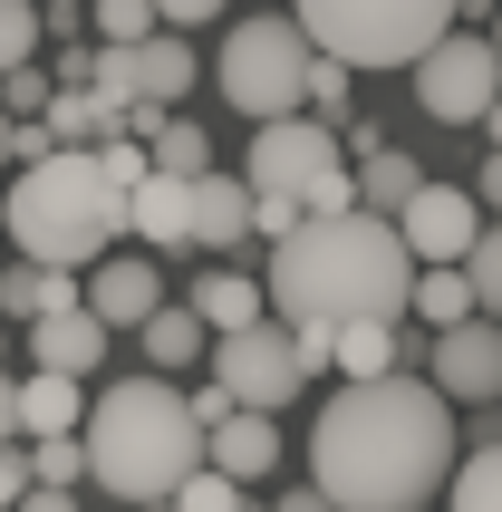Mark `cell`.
<instances>
[{
  "instance_id": "27",
  "label": "cell",
  "mask_w": 502,
  "mask_h": 512,
  "mask_svg": "<svg viewBox=\"0 0 502 512\" xmlns=\"http://www.w3.org/2000/svg\"><path fill=\"white\" fill-rule=\"evenodd\" d=\"M145 155H155V174H184V184H194V174H213V165H203V155H213V136H203L194 116H165Z\"/></svg>"
},
{
  "instance_id": "38",
  "label": "cell",
  "mask_w": 502,
  "mask_h": 512,
  "mask_svg": "<svg viewBox=\"0 0 502 512\" xmlns=\"http://www.w3.org/2000/svg\"><path fill=\"white\" fill-rule=\"evenodd\" d=\"M10 512H78V493H49V484H29V493H20Z\"/></svg>"
},
{
  "instance_id": "14",
  "label": "cell",
  "mask_w": 502,
  "mask_h": 512,
  "mask_svg": "<svg viewBox=\"0 0 502 512\" xmlns=\"http://www.w3.org/2000/svg\"><path fill=\"white\" fill-rule=\"evenodd\" d=\"M203 464H213L223 484H261L280 464V416H242V406H232L223 426L203 435Z\"/></svg>"
},
{
  "instance_id": "29",
  "label": "cell",
  "mask_w": 502,
  "mask_h": 512,
  "mask_svg": "<svg viewBox=\"0 0 502 512\" xmlns=\"http://www.w3.org/2000/svg\"><path fill=\"white\" fill-rule=\"evenodd\" d=\"M348 97H358V68H338V58H309V97H300V116L338 126V116H348Z\"/></svg>"
},
{
  "instance_id": "26",
  "label": "cell",
  "mask_w": 502,
  "mask_h": 512,
  "mask_svg": "<svg viewBox=\"0 0 502 512\" xmlns=\"http://www.w3.org/2000/svg\"><path fill=\"white\" fill-rule=\"evenodd\" d=\"M445 512H502V445H474L445 484Z\"/></svg>"
},
{
  "instance_id": "16",
  "label": "cell",
  "mask_w": 502,
  "mask_h": 512,
  "mask_svg": "<svg viewBox=\"0 0 502 512\" xmlns=\"http://www.w3.org/2000/svg\"><path fill=\"white\" fill-rule=\"evenodd\" d=\"M29 358H39L49 377H78V387H87V377L107 368V329H97L87 310H68V319H39V329H29Z\"/></svg>"
},
{
  "instance_id": "44",
  "label": "cell",
  "mask_w": 502,
  "mask_h": 512,
  "mask_svg": "<svg viewBox=\"0 0 502 512\" xmlns=\"http://www.w3.org/2000/svg\"><path fill=\"white\" fill-rule=\"evenodd\" d=\"M493 58H502V0H493Z\"/></svg>"
},
{
  "instance_id": "36",
  "label": "cell",
  "mask_w": 502,
  "mask_h": 512,
  "mask_svg": "<svg viewBox=\"0 0 502 512\" xmlns=\"http://www.w3.org/2000/svg\"><path fill=\"white\" fill-rule=\"evenodd\" d=\"M213 10H232V0H155V20H165L174 39H184V29H203Z\"/></svg>"
},
{
  "instance_id": "40",
  "label": "cell",
  "mask_w": 502,
  "mask_h": 512,
  "mask_svg": "<svg viewBox=\"0 0 502 512\" xmlns=\"http://www.w3.org/2000/svg\"><path fill=\"white\" fill-rule=\"evenodd\" d=\"M0 445H20V387L0 377Z\"/></svg>"
},
{
  "instance_id": "34",
  "label": "cell",
  "mask_w": 502,
  "mask_h": 512,
  "mask_svg": "<svg viewBox=\"0 0 502 512\" xmlns=\"http://www.w3.org/2000/svg\"><path fill=\"white\" fill-rule=\"evenodd\" d=\"M97 165H107V184H116V194H136L145 174H155V155H145L136 136H107V145H97Z\"/></svg>"
},
{
  "instance_id": "24",
  "label": "cell",
  "mask_w": 502,
  "mask_h": 512,
  "mask_svg": "<svg viewBox=\"0 0 502 512\" xmlns=\"http://www.w3.org/2000/svg\"><path fill=\"white\" fill-rule=\"evenodd\" d=\"M406 310H416L425 329L445 339V329H464V319H474V281H464V271H416V290H406Z\"/></svg>"
},
{
  "instance_id": "31",
  "label": "cell",
  "mask_w": 502,
  "mask_h": 512,
  "mask_svg": "<svg viewBox=\"0 0 502 512\" xmlns=\"http://www.w3.org/2000/svg\"><path fill=\"white\" fill-rule=\"evenodd\" d=\"M78 474H87V445H78V435H58V445H29V484L78 493Z\"/></svg>"
},
{
  "instance_id": "45",
  "label": "cell",
  "mask_w": 502,
  "mask_h": 512,
  "mask_svg": "<svg viewBox=\"0 0 502 512\" xmlns=\"http://www.w3.org/2000/svg\"><path fill=\"white\" fill-rule=\"evenodd\" d=\"M0 358H10V329H0Z\"/></svg>"
},
{
  "instance_id": "9",
  "label": "cell",
  "mask_w": 502,
  "mask_h": 512,
  "mask_svg": "<svg viewBox=\"0 0 502 512\" xmlns=\"http://www.w3.org/2000/svg\"><path fill=\"white\" fill-rule=\"evenodd\" d=\"M348 165V145H338V126H319V116H280V126H251V194H280V203H300L319 174Z\"/></svg>"
},
{
  "instance_id": "41",
  "label": "cell",
  "mask_w": 502,
  "mask_h": 512,
  "mask_svg": "<svg viewBox=\"0 0 502 512\" xmlns=\"http://www.w3.org/2000/svg\"><path fill=\"white\" fill-rule=\"evenodd\" d=\"M271 512H329V503H319V493H309V484H300V493H280V503H271Z\"/></svg>"
},
{
  "instance_id": "3",
  "label": "cell",
  "mask_w": 502,
  "mask_h": 512,
  "mask_svg": "<svg viewBox=\"0 0 502 512\" xmlns=\"http://www.w3.org/2000/svg\"><path fill=\"white\" fill-rule=\"evenodd\" d=\"M87 484H107L126 512L174 503L203 474V426L194 397H174V377H116L107 397H87Z\"/></svg>"
},
{
  "instance_id": "42",
  "label": "cell",
  "mask_w": 502,
  "mask_h": 512,
  "mask_svg": "<svg viewBox=\"0 0 502 512\" xmlns=\"http://www.w3.org/2000/svg\"><path fill=\"white\" fill-rule=\"evenodd\" d=\"M0 165H20V126L10 116H0Z\"/></svg>"
},
{
  "instance_id": "30",
  "label": "cell",
  "mask_w": 502,
  "mask_h": 512,
  "mask_svg": "<svg viewBox=\"0 0 502 512\" xmlns=\"http://www.w3.org/2000/svg\"><path fill=\"white\" fill-rule=\"evenodd\" d=\"M39 58V0H0V78Z\"/></svg>"
},
{
  "instance_id": "11",
  "label": "cell",
  "mask_w": 502,
  "mask_h": 512,
  "mask_svg": "<svg viewBox=\"0 0 502 512\" xmlns=\"http://www.w3.org/2000/svg\"><path fill=\"white\" fill-rule=\"evenodd\" d=\"M435 397L445 406H502V319H464L435 339Z\"/></svg>"
},
{
  "instance_id": "35",
  "label": "cell",
  "mask_w": 502,
  "mask_h": 512,
  "mask_svg": "<svg viewBox=\"0 0 502 512\" xmlns=\"http://www.w3.org/2000/svg\"><path fill=\"white\" fill-rule=\"evenodd\" d=\"M174 512H242V484H223V474H213V464H203L194 484L174 493Z\"/></svg>"
},
{
  "instance_id": "6",
  "label": "cell",
  "mask_w": 502,
  "mask_h": 512,
  "mask_svg": "<svg viewBox=\"0 0 502 512\" xmlns=\"http://www.w3.org/2000/svg\"><path fill=\"white\" fill-rule=\"evenodd\" d=\"M309 39L290 10H251V20L223 29V58H213V87H223V107L251 116V126H280V116H300L309 97Z\"/></svg>"
},
{
  "instance_id": "25",
  "label": "cell",
  "mask_w": 502,
  "mask_h": 512,
  "mask_svg": "<svg viewBox=\"0 0 502 512\" xmlns=\"http://www.w3.org/2000/svg\"><path fill=\"white\" fill-rule=\"evenodd\" d=\"M39 126H49V145H107V136H126V126H116V116L97 107L87 87H58V97H49V116H39Z\"/></svg>"
},
{
  "instance_id": "17",
  "label": "cell",
  "mask_w": 502,
  "mask_h": 512,
  "mask_svg": "<svg viewBox=\"0 0 502 512\" xmlns=\"http://www.w3.org/2000/svg\"><path fill=\"white\" fill-rule=\"evenodd\" d=\"M184 310H194L213 339H242V329H261V319H271V290H261V281H242V271H203Z\"/></svg>"
},
{
  "instance_id": "37",
  "label": "cell",
  "mask_w": 502,
  "mask_h": 512,
  "mask_svg": "<svg viewBox=\"0 0 502 512\" xmlns=\"http://www.w3.org/2000/svg\"><path fill=\"white\" fill-rule=\"evenodd\" d=\"M29 493V445H0V512Z\"/></svg>"
},
{
  "instance_id": "33",
  "label": "cell",
  "mask_w": 502,
  "mask_h": 512,
  "mask_svg": "<svg viewBox=\"0 0 502 512\" xmlns=\"http://www.w3.org/2000/svg\"><path fill=\"white\" fill-rule=\"evenodd\" d=\"M49 97H58V87L39 78V68H10V78H0V116H10V126H39Z\"/></svg>"
},
{
  "instance_id": "47",
  "label": "cell",
  "mask_w": 502,
  "mask_h": 512,
  "mask_svg": "<svg viewBox=\"0 0 502 512\" xmlns=\"http://www.w3.org/2000/svg\"><path fill=\"white\" fill-rule=\"evenodd\" d=\"M145 512H174V503H145Z\"/></svg>"
},
{
  "instance_id": "46",
  "label": "cell",
  "mask_w": 502,
  "mask_h": 512,
  "mask_svg": "<svg viewBox=\"0 0 502 512\" xmlns=\"http://www.w3.org/2000/svg\"><path fill=\"white\" fill-rule=\"evenodd\" d=\"M242 512H271V503H242Z\"/></svg>"
},
{
  "instance_id": "21",
  "label": "cell",
  "mask_w": 502,
  "mask_h": 512,
  "mask_svg": "<svg viewBox=\"0 0 502 512\" xmlns=\"http://www.w3.org/2000/svg\"><path fill=\"white\" fill-rule=\"evenodd\" d=\"M136 58V107H155V116H174V97L194 87V49L174 39V29H155L145 49H126Z\"/></svg>"
},
{
  "instance_id": "23",
  "label": "cell",
  "mask_w": 502,
  "mask_h": 512,
  "mask_svg": "<svg viewBox=\"0 0 502 512\" xmlns=\"http://www.w3.org/2000/svg\"><path fill=\"white\" fill-rule=\"evenodd\" d=\"M329 368L348 377V387H377V377L406 368V339H396V329H338V339H329Z\"/></svg>"
},
{
  "instance_id": "28",
  "label": "cell",
  "mask_w": 502,
  "mask_h": 512,
  "mask_svg": "<svg viewBox=\"0 0 502 512\" xmlns=\"http://www.w3.org/2000/svg\"><path fill=\"white\" fill-rule=\"evenodd\" d=\"M87 20H97V49H145L155 39V0H87Z\"/></svg>"
},
{
  "instance_id": "5",
  "label": "cell",
  "mask_w": 502,
  "mask_h": 512,
  "mask_svg": "<svg viewBox=\"0 0 502 512\" xmlns=\"http://www.w3.org/2000/svg\"><path fill=\"white\" fill-rule=\"evenodd\" d=\"M454 10L464 0H290L300 39L338 68H416L454 29Z\"/></svg>"
},
{
  "instance_id": "18",
  "label": "cell",
  "mask_w": 502,
  "mask_h": 512,
  "mask_svg": "<svg viewBox=\"0 0 502 512\" xmlns=\"http://www.w3.org/2000/svg\"><path fill=\"white\" fill-rule=\"evenodd\" d=\"M87 426V387L78 377H20V445H58V435Z\"/></svg>"
},
{
  "instance_id": "2",
  "label": "cell",
  "mask_w": 502,
  "mask_h": 512,
  "mask_svg": "<svg viewBox=\"0 0 502 512\" xmlns=\"http://www.w3.org/2000/svg\"><path fill=\"white\" fill-rule=\"evenodd\" d=\"M261 290H271L280 329H309V339L396 329L406 290H416V252L377 213H329V223H300L290 242H271V281Z\"/></svg>"
},
{
  "instance_id": "8",
  "label": "cell",
  "mask_w": 502,
  "mask_h": 512,
  "mask_svg": "<svg viewBox=\"0 0 502 512\" xmlns=\"http://www.w3.org/2000/svg\"><path fill=\"white\" fill-rule=\"evenodd\" d=\"M213 387H223L242 416H280L309 377H300V358H290V329L261 319V329H242V339H213Z\"/></svg>"
},
{
  "instance_id": "43",
  "label": "cell",
  "mask_w": 502,
  "mask_h": 512,
  "mask_svg": "<svg viewBox=\"0 0 502 512\" xmlns=\"http://www.w3.org/2000/svg\"><path fill=\"white\" fill-rule=\"evenodd\" d=\"M483 136H493V155H502V97H493V107H483Z\"/></svg>"
},
{
  "instance_id": "20",
  "label": "cell",
  "mask_w": 502,
  "mask_h": 512,
  "mask_svg": "<svg viewBox=\"0 0 502 512\" xmlns=\"http://www.w3.org/2000/svg\"><path fill=\"white\" fill-rule=\"evenodd\" d=\"M136 348H145V377H174V368H194L203 348H213V329H203L184 300H165V310L136 329Z\"/></svg>"
},
{
  "instance_id": "7",
  "label": "cell",
  "mask_w": 502,
  "mask_h": 512,
  "mask_svg": "<svg viewBox=\"0 0 502 512\" xmlns=\"http://www.w3.org/2000/svg\"><path fill=\"white\" fill-rule=\"evenodd\" d=\"M502 97V58L493 39H464V29H445L435 49L416 58V107L435 116V126H483V107Z\"/></svg>"
},
{
  "instance_id": "10",
  "label": "cell",
  "mask_w": 502,
  "mask_h": 512,
  "mask_svg": "<svg viewBox=\"0 0 502 512\" xmlns=\"http://www.w3.org/2000/svg\"><path fill=\"white\" fill-rule=\"evenodd\" d=\"M396 242L416 252V271H464V261H474V242H483L474 184H435V174H425V194L396 213Z\"/></svg>"
},
{
  "instance_id": "39",
  "label": "cell",
  "mask_w": 502,
  "mask_h": 512,
  "mask_svg": "<svg viewBox=\"0 0 502 512\" xmlns=\"http://www.w3.org/2000/svg\"><path fill=\"white\" fill-rule=\"evenodd\" d=\"M474 203H493V213H502V155H483V174H474Z\"/></svg>"
},
{
  "instance_id": "19",
  "label": "cell",
  "mask_w": 502,
  "mask_h": 512,
  "mask_svg": "<svg viewBox=\"0 0 502 512\" xmlns=\"http://www.w3.org/2000/svg\"><path fill=\"white\" fill-rule=\"evenodd\" d=\"M0 310L39 329V319L87 310V281H78V271H39V261H20V271H0Z\"/></svg>"
},
{
  "instance_id": "1",
  "label": "cell",
  "mask_w": 502,
  "mask_h": 512,
  "mask_svg": "<svg viewBox=\"0 0 502 512\" xmlns=\"http://www.w3.org/2000/svg\"><path fill=\"white\" fill-rule=\"evenodd\" d=\"M454 474V406L435 377H377L338 387L309 426V493L329 512H425Z\"/></svg>"
},
{
  "instance_id": "12",
  "label": "cell",
  "mask_w": 502,
  "mask_h": 512,
  "mask_svg": "<svg viewBox=\"0 0 502 512\" xmlns=\"http://www.w3.org/2000/svg\"><path fill=\"white\" fill-rule=\"evenodd\" d=\"M165 310V271H155V261L145 252H107L97 261V271H87V319H97V329H145V319Z\"/></svg>"
},
{
  "instance_id": "13",
  "label": "cell",
  "mask_w": 502,
  "mask_h": 512,
  "mask_svg": "<svg viewBox=\"0 0 502 512\" xmlns=\"http://www.w3.org/2000/svg\"><path fill=\"white\" fill-rule=\"evenodd\" d=\"M126 232L155 242V252H194V184L184 174H145L126 194Z\"/></svg>"
},
{
  "instance_id": "48",
  "label": "cell",
  "mask_w": 502,
  "mask_h": 512,
  "mask_svg": "<svg viewBox=\"0 0 502 512\" xmlns=\"http://www.w3.org/2000/svg\"><path fill=\"white\" fill-rule=\"evenodd\" d=\"M425 512H435V503H425Z\"/></svg>"
},
{
  "instance_id": "32",
  "label": "cell",
  "mask_w": 502,
  "mask_h": 512,
  "mask_svg": "<svg viewBox=\"0 0 502 512\" xmlns=\"http://www.w3.org/2000/svg\"><path fill=\"white\" fill-rule=\"evenodd\" d=\"M464 281H474V319H502V223L474 242V261H464Z\"/></svg>"
},
{
  "instance_id": "22",
  "label": "cell",
  "mask_w": 502,
  "mask_h": 512,
  "mask_svg": "<svg viewBox=\"0 0 502 512\" xmlns=\"http://www.w3.org/2000/svg\"><path fill=\"white\" fill-rule=\"evenodd\" d=\"M416 194H425V165H416V155L377 145V155L358 165V213H377V223H396V213H406Z\"/></svg>"
},
{
  "instance_id": "4",
  "label": "cell",
  "mask_w": 502,
  "mask_h": 512,
  "mask_svg": "<svg viewBox=\"0 0 502 512\" xmlns=\"http://www.w3.org/2000/svg\"><path fill=\"white\" fill-rule=\"evenodd\" d=\"M0 242H20V261L39 271H97V261L126 242V194L107 184L97 165V145H58L39 165L10 174V194H0Z\"/></svg>"
},
{
  "instance_id": "15",
  "label": "cell",
  "mask_w": 502,
  "mask_h": 512,
  "mask_svg": "<svg viewBox=\"0 0 502 512\" xmlns=\"http://www.w3.org/2000/svg\"><path fill=\"white\" fill-rule=\"evenodd\" d=\"M242 242H251V184L194 174V252H242Z\"/></svg>"
}]
</instances>
